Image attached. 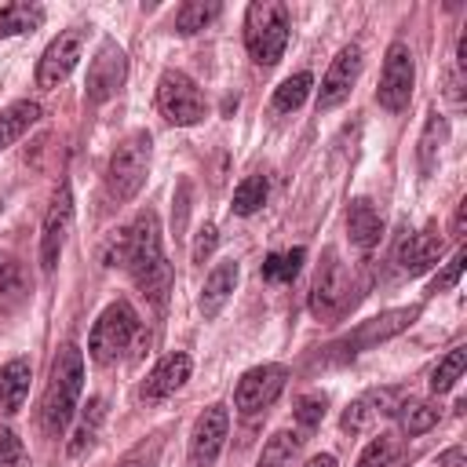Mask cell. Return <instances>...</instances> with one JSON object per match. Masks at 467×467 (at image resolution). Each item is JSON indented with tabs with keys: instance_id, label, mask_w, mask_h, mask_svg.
Segmentation results:
<instances>
[{
	"instance_id": "6da1fadb",
	"label": "cell",
	"mask_w": 467,
	"mask_h": 467,
	"mask_svg": "<svg viewBox=\"0 0 467 467\" xmlns=\"http://www.w3.org/2000/svg\"><path fill=\"white\" fill-rule=\"evenodd\" d=\"M128 234V248H124V266L131 274V281L139 285V292L153 303L164 306L168 292H171V263L161 248V223L157 212H139V219L124 230Z\"/></svg>"
},
{
	"instance_id": "7a4b0ae2",
	"label": "cell",
	"mask_w": 467,
	"mask_h": 467,
	"mask_svg": "<svg viewBox=\"0 0 467 467\" xmlns=\"http://www.w3.org/2000/svg\"><path fill=\"white\" fill-rule=\"evenodd\" d=\"M80 390H84V354H80V347L66 343L55 354V361H51L47 390H44V401H40V427H44V434L62 438V431L69 427V420L77 412Z\"/></svg>"
},
{
	"instance_id": "3957f363",
	"label": "cell",
	"mask_w": 467,
	"mask_h": 467,
	"mask_svg": "<svg viewBox=\"0 0 467 467\" xmlns=\"http://www.w3.org/2000/svg\"><path fill=\"white\" fill-rule=\"evenodd\" d=\"M244 47L252 62L277 66L288 47V7L277 0H252L244 11Z\"/></svg>"
},
{
	"instance_id": "277c9868",
	"label": "cell",
	"mask_w": 467,
	"mask_h": 467,
	"mask_svg": "<svg viewBox=\"0 0 467 467\" xmlns=\"http://www.w3.org/2000/svg\"><path fill=\"white\" fill-rule=\"evenodd\" d=\"M146 175H150V131H131L128 139H120V146L109 153V164H106L109 201L117 204L131 201L142 190Z\"/></svg>"
},
{
	"instance_id": "5b68a950",
	"label": "cell",
	"mask_w": 467,
	"mask_h": 467,
	"mask_svg": "<svg viewBox=\"0 0 467 467\" xmlns=\"http://www.w3.org/2000/svg\"><path fill=\"white\" fill-rule=\"evenodd\" d=\"M139 332V314L128 299H117L109 303L99 321L91 325V336H88V354L91 361L99 365H113L128 347H131V336Z\"/></svg>"
},
{
	"instance_id": "8992f818",
	"label": "cell",
	"mask_w": 467,
	"mask_h": 467,
	"mask_svg": "<svg viewBox=\"0 0 467 467\" xmlns=\"http://www.w3.org/2000/svg\"><path fill=\"white\" fill-rule=\"evenodd\" d=\"M354 277L347 270V263L339 259L336 248H325V259L314 274V285H310V314L317 321H332L339 317L350 303H354Z\"/></svg>"
},
{
	"instance_id": "52a82bcc",
	"label": "cell",
	"mask_w": 467,
	"mask_h": 467,
	"mask_svg": "<svg viewBox=\"0 0 467 467\" xmlns=\"http://www.w3.org/2000/svg\"><path fill=\"white\" fill-rule=\"evenodd\" d=\"M157 106L164 113V120L179 124V128H190V124H201L208 117V102L201 95V88L179 73V69H164L161 80H157Z\"/></svg>"
},
{
	"instance_id": "ba28073f",
	"label": "cell",
	"mask_w": 467,
	"mask_h": 467,
	"mask_svg": "<svg viewBox=\"0 0 467 467\" xmlns=\"http://www.w3.org/2000/svg\"><path fill=\"white\" fill-rule=\"evenodd\" d=\"M416 314H420V306H398V310H387V314H379V317H368V321H361L350 336L336 339L328 350H332V358H339V361H343V358H354V354H361V350H372L376 343H383V339L405 332V328L416 321Z\"/></svg>"
},
{
	"instance_id": "9c48e42d",
	"label": "cell",
	"mask_w": 467,
	"mask_h": 467,
	"mask_svg": "<svg viewBox=\"0 0 467 467\" xmlns=\"http://www.w3.org/2000/svg\"><path fill=\"white\" fill-rule=\"evenodd\" d=\"M412 84H416L412 51H409V44L394 40L387 47V58H383V77H379V88H376V102L390 113H401L412 99Z\"/></svg>"
},
{
	"instance_id": "30bf717a",
	"label": "cell",
	"mask_w": 467,
	"mask_h": 467,
	"mask_svg": "<svg viewBox=\"0 0 467 467\" xmlns=\"http://www.w3.org/2000/svg\"><path fill=\"white\" fill-rule=\"evenodd\" d=\"M73 212H77L73 208V190L62 179L55 197H51V208L44 215V230H40V270L44 274H51L58 266V259H62V248H66V241L73 234Z\"/></svg>"
},
{
	"instance_id": "8fae6325",
	"label": "cell",
	"mask_w": 467,
	"mask_h": 467,
	"mask_svg": "<svg viewBox=\"0 0 467 467\" xmlns=\"http://www.w3.org/2000/svg\"><path fill=\"white\" fill-rule=\"evenodd\" d=\"M84 36H88L84 26H69V29H62V33L44 47V55H40V62H36V88L51 91V88H58V84L77 69L80 55H84Z\"/></svg>"
},
{
	"instance_id": "7c38bea8",
	"label": "cell",
	"mask_w": 467,
	"mask_h": 467,
	"mask_svg": "<svg viewBox=\"0 0 467 467\" xmlns=\"http://www.w3.org/2000/svg\"><path fill=\"white\" fill-rule=\"evenodd\" d=\"M285 383H288V368L285 365H255V368H248L241 379H237V387H234V405H237V412H244V416H252V412H263V409H270L274 401H277V394L285 390Z\"/></svg>"
},
{
	"instance_id": "4fadbf2b",
	"label": "cell",
	"mask_w": 467,
	"mask_h": 467,
	"mask_svg": "<svg viewBox=\"0 0 467 467\" xmlns=\"http://www.w3.org/2000/svg\"><path fill=\"white\" fill-rule=\"evenodd\" d=\"M128 77V58H124V47L117 40H102L91 66H88V84H84V95L88 102H106L120 91Z\"/></svg>"
},
{
	"instance_id": "5bb4252c",
	"label": "cell",
	"mask_w": 467,
	"mask_h": 467,
	"mask_svg": "<svg viewBox=\"0 0 467 467\" xmlns=\"http://www.w3.org/2000/svg\"><path fill=\"white\" fill-rule=\"evenodd\" d=\"M226 434H230V412H226V405H208L197 416L193 434H190V460H193V467H212L215 456L226 445Z\"/></svg>"
},
{
	"instance_id": "9a60e30c",
	"label": "cell",
	"mask_w": 467,
	"mask_h": 467,
	"mask_svg": "<svg viewBox=\"0 0 467 467\" xmlns=\"http://www.w3.org/2000/svg\"><path fill=\"white\" fill-rule=\"evenodd\" d=\"M358 73H361V47H358V44L339 47V55L332 58V66H328L325 77H321V88H317V109H336V106L350 95Z\"/></svg>"
},
{
	"instance_id": "2e32d148",
	"label": "cell",
	"mask_w": 467,
	"mask_h": 467,
	"mask_svg": "<svg viewBox=\"0 0 467 467\" xmlns=\"http://www.w3.org/2000/svg\"><path fill=\"white\" fill-rule=\"evenodd\" d=\"M401 401H405V394H401L398 387H372V390H365L361 398H354V401L347 405V412H343V431L361 434V431H368L376 420L394 416V412L401 409Z\"/></svg>"
},
{
	"instance_id": "e0dca14e",
	"label": "cell",
	"mask_w": 467,
	"mask_h": 467,
	"mask_svg": "<svg viewBox=\"0 0 467 467\" xmlns=\"http://www.w3.org/2000/svg\"><path fill=\"white\" fill-rule=\"evenodd\" d=\"M190 372H193V361H190V354H182V350H175V354H164L153 368H150V376L142 379V398L146 401H164V398H171L186 379H190Z\"/></svg>"
},
{
	"instance_id": "ac0fdd59",
	"label": "cell",
	"mask_w": 467,
	"mask_h": 467,
	"mask_svg": "<svg viewBox=\"0 0 467 467\" xmlns=\"http://www.w3.org/2000/svg\"><path fill=\"white\" fill-rule=\"evenodd\" d=\"M438 255H441V237H438L434 230L409 234V237L398 244V252H394V259H398V266H401L405 274H423V270H431V266L438 263Z\"/></svg>"
},
{
	"instance_id": "d6986e66",
	"label": "cell",
	"mask_w": 467,
	"mask_h": 467,
	"mask_svg": "<svg viewBox=\"0 0 467 467\" xmlns=\"http://www.w3.org/2000/svg\"><path fill=\"white\" fill-rule=\"evenodd\" d=\"M237 263L234 259H223V263H215V270L204 277V288H201V314L212 321V317H219V310L226 306V299L234 296V288H237Z\"/></svg>"
},
{
	"instance_id": "ffe728a7",
	"label": "cell",
	"mask_w": 467,
	"mask_h": 467,
	"mask_svg": "<svg viewBox=\"0 0 467 467\" xmlns=\"http://www.w3.org/2000/svg\"><path fill=\"white\" fill-rule=\"evenodd\" d=\"M347 234H350V244H358L361 252H368L372 244H379L383 237V219L376 212V204L368 197H358L347 212Z\"/></svg>"
},
{
	"instance_id": "44dd1931",
	"label": "cell",
	"mask_w": 467,
	"mask_h": 467,
	"mask_svg": "<svg viewBox=\"0 0 467 467\" xmlns=\"http://www.w3.org/2000/svg\"><path fill=\"white\" fill-rule=\"evenodd\" d=\"M29 361L26 358H11L4 368H0V416H15L29 394Z\"/></svg>"
},
{
	"instance_id": "7402d4cb",
	"label": "cell",
	"mask_w": 467,
	"mask_h": 467,
	"mask_svg": "<svg viewBox=\"0 0 467 467\" xmlns=\"http://www.w3.org/2000/svg\"><path fill=\"white\" fill-rule=\"evenodd\" d=\"M36 120H40V106L33 99H18V102L4 106L0 109V150H7L11 142H18Z\"/></svg>"
},
{
	"instance_id": "603a6c76",
	"label": "cell",
	"mask_w": 467,
	"mask_h": 467,
	"mask_svg": "<svg viewBox=\"0 0 467 467\" xmlns=\"http://www.w3.org/2000/svg\"><path fill=\"white\" fill-rule=\"evenodd\" d=\"M449 139V124L441 113H431L427 124H423V135H420V146H416V157H420V171L431 175L438 168V157H441V146Z\"/></svg>"
},
{
	"instance_id": "cb8c5ba5",
	"label": "cell",
	"mask_w": 467,
	"mask_h": 467,
	"mask_svg": "<svg viewBox=\"0 0 467 467\" xmlns=\"http://www.w3.org/2000/svg\"><path fill=\"white\" fill-rule=\"evenodd\" d=\"M394 416H398L401 434L420 438V434H427L431 427H438L441 409H438V405H431V401H401V409H398Z\"/></svg>"
},
{
	"instance_id": "d4e9b609",
	"label": "cell",
	"mask_w": 467,
	"mask_h": 467,
	"mask_svg": "<svg viewBox=\"0 0 467 467\" xmlns=\"http://www.w3.org/2000/svg\"><path fill=\"white\" fill-rule=\"evenodd\" d=\"M401 460H405V441L398 434H379L365 445L358 467H401Z\"/></svg>"
},
{
	"instance_id": "484cf974",
	"label": "cell",
	"mask_w": 467,
	"mask_h": 467,
	"mask_svg": "<svg viewBox=\"0 0 467 467\" xmlns=\"http://www.w3.org/2000/svg\"><path fill=\"white\" fill-rule=\"evenodd\" d=\"M44 22V7L40 4H7L0 7V36H18V33H33Z\"/></svg>"
},
{
	"instance_id": "4316f807",
	"label": "cell",
	"mask_w": 467,
	"mask_h": 467,
	"mask_svg": "<svg viewBox=\"0 0 467 467\" xmlns=\"http://www.w3.org/2000/svg\"><path fill=\"white\" fill-rule=\"evenodd\" d=\"M215 15H219V4H215V0H186V4L175 11V33H182V36L201 33Z\"/></svg>"
},
{
	"instance_id": "83f0119b",
	"label": "cell",
	"mask_w": 467,
	"mask_h": 467,
	"mask_svg": "<svg viewBox=\"0 0 467 467\" xmlns=\"http://www.w3.org/2000/svg\"><path fill=\"white\" fill-rule=\"evenodd\" d=\"M102 416H106V401H102V398H88V405H84V412H80V423H77V431H73V441H69V452H73V456L84 452V449L95 441V434H99V427H102Z\"/></svg>"
},
{
	"instance_id": "f1b7e54d",
	"label": "cell",
	"mask_w": 467,
	"mask_h": 467,
	"mask_svg": "<svg viewBox=\"0 0 467 467\" xmlns=\"http://www.w3.org/2000/svg\"><path fill=\"white\" fill-rule=\"evenodd\" d=\"M310 88H314V77H310V73H292V77H285V80L277 84V91H274V109H277V113L299 109V106L306 102Z\"/></svg>"
},
{
	"instance_id": "f546056e",
	"label": "cell",
	"mask_w": 467,
	"mask_h": 467,
	"mask_svg": "<svg viewBox=\"0 0 467 467\" xmlns=\"http://www.w3.org/2000/svg\"><path fill=\"white\" fill-rule=\"evenodd\" d=\"M299 434H292V431H277V434H270V441L263 445V452H259V463L255 467H288L292 463V456L299 452Z\"/></svg>"
},
{
	"instance_id": "4dcf8cb0",
	"label": "cell",
	"mask_w": 467,
	"mask_h": 467,
	"mask_svg": "<svg viewBox=\"0 0 467 467\" xmlns=\"http://www.w3.org/2000/svg\"><path fill=\"white\" fill-rule=\"evenodd\" d=\"M463 365H467V347H452V350L434 365V372H431V390H434V394L452 390L456 379L463 376Z\"/></svg>"
},
{
	"instance_id": "1f68e13d",
	"label": "cell",
	"mask_w": 467,
	"mask_h": 467,
	"mask_svg": "<svg viewBox=\"0 0 467 467\" xmlns=\"http://www.w3.org/2000/svg\"><path fill=\"white\" fill-rule=\"evenodd\" d=\"M266 193H270L266 175H248V179L234 190V212H237V215H252V212H259L263 201H266Z\"/></svg>"
},
{
	"instance_id": "d6a6232c",
	"label": "cell",
	"mask_w": 467,
	"mask_h": 467,
	"mask_svg": "<svg viewBox=\"0 0 467 467\" xmlns=\"http://www.w3.org/2000/svg\"><path fill=\"white\" fill-rule=\"evenodd\" d=\"M303 259H306V252H303V248L274 252V255H266V263H263V277H266V281H292V277L299 274Z\"/></svg>"
},
{
	"instance_id": "836d02e7",
	"label": "cell",
	"mask_w": 467,
	"mask_h": 467,
	"mask_svg": "<svg viewBox=\"0 0 467 467\" xmlns=\"http://www.w3.org/2000/svg\"><path fill=\"white\" fill-rule=\"evenodd\" d=\"M0 467H29V452L22 438L7 427H0Z\"/></svg>"
},
{
	"instance_id": "e575fe53",
	"label": "cell",
	"mask_w": 467,
	"mask_h": 467,
	"mask_svg": "<svg viewBox=\"0 0 467 467\" xmlns=\"http://www.w3.org/2000/svg\"><path fill=\"white\" fill-rule=\"evenodd\" d=\"M321 416H325V398H321V394H303L299 405H296V420H299L303 427H317Z\"/></svg>"
},
{
	"instance_id": "d590c367",
	"label": "cell",
	"mask_w": 467,
	"mask_h": 467,
	"mask_svg": "<svg viewBox=\"0 0 467 467\" xmlns=\"http://www.w3.org/2000/svg\"><path fill=\"white\" fill-rule=\"evenodd\" d=\"M215 244H219V230L208 223V226H201L197 230V241H193V263H204L212 252H215Z\"/></svg>"
},
{
	"instance_id": "8d00e7d4",
	"label": "cell",
	"mask_w": 467,
	"mask_h": 467,
	"mask_svg": "<svg viewBox=\"0 0 467 467\" xmlns=\"http://www.w3.org/2000/svg\"><path fill=\"white\" fill-rule=\"evenodd\" d=\"M463 259H467V255H463V248H456V255H452V259H449V266L438 274V281H434V288H431V292H445V288H452V285L460 281V274H463Z\"/></svg>"
},
{
	"instance_id": "74e56055",
	"label": "cell",
	"mask_w": 467,
	"mask_h": 467,
	"mask_svg": "<svg viewBox=\"0 0 467 467\" xmlns=\"http://www.w3.org/2000/svg\"><path fill=\"white\" fill-rule=\"evenodd\" d=\"M438 467H467V452H463V445L445 449V452L438 456Z\"/></svg>"
},
{
	"instance_id": "f35d334b",
	"label": "cell",
	"mask_w": 467,
	"mask_h": 467,
	"mask_svg": "<svg viewBox=\"0 0 467 467\" xmlns=\"http://www.w3.org/2000/svg\"><path fill=\"white\" fill-rule=\"evenodd\" d=\"M463 219H467V201H460V208H456V219H452V234H456V237L463 234Z\"/></svg>"
},
{
	"instance_id": "ab89813d",
	"label": "cell",
	"mask_w": 467,
	"mask_h": 467,
	"mask_svg": "<svg viewBox=\"0 0 467 467\" xmlns=\"http://www.w3.org/2000/svg\"><path fill=\"white\" fill-rule=\"evenodd\" d=\"M303 467H336V456H328V452H321V456H314V460H306Z\"/></svg>"
},
{
	"instance_id": "60d3db41",
	"label": "cell",
	"mask_w": 467,
	"mask_h": 467,
	"mask_svg": "<svg viewBox=\"0 0 467 467\" xmlns=\"http://www.w3.org/2000/svg\"><path fill=\"white\" fill-rule=\"evenodd\" d=\"M120 467H150V463H146V460H139V456H131V460H124Z\"/></svg>"
},
{
	"instance_id": "b9f144b4",
	"label": "cell",
	"mask_w": 467,
	"mask_h": 467,
	"mask_svg": "<svg viewBox=\"0 0 467 467\" xmlns=\"http://www.w3.org/2000/svg\"><path fill=\"white\" fill-rule=\"evenodd\" d=\"M4 270H7V263H4V255H0V274H4Z\"/></svg>"
},
{
	"instance_id": "7bdbcfd3",
	"label": "cell",
	"mask_w": 467,
	"mask_h": 467,
	"mask_svg": "<svg viewBox=\"0 0 467 467\" xmlns=\"http://www.w3.org/2000/svg\"><path fill=\"white\" fill-rule=\"evenodd\" d=\"M0 204H4V201H0Z\"/></svg>"
}]
</instances>
